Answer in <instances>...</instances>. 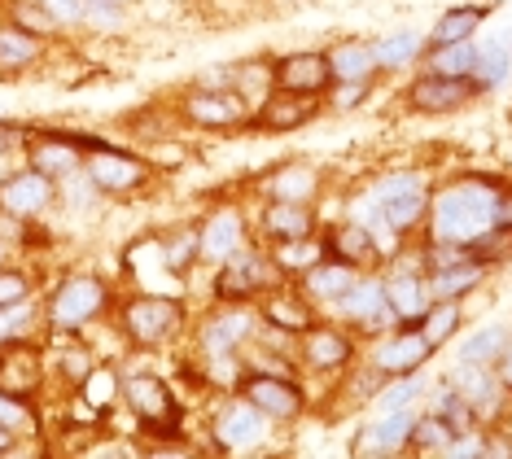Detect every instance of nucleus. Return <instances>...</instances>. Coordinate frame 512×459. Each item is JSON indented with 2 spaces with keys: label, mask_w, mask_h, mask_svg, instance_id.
I'll return each instance as SVG.
<instances>
[{
  "label": "nucleus",
  "mask_w": 512,
  "mask_h": 459,
  "mask_svg": "<svg viewBox=\"0 0 512 459\" xmlns=\"http://www.w3.org/2000/svg\"><path fill=\"white\" fill-rule=\"evenodd\" d=\"M499 197H504V184L482 180V175H464V180L438 188V193L429 197L425 237L451 241V245L469 250L473 241H482L486 232L499 228Z\"/></svg>",
  "instance_id": "f257e3e1"
},
{
  "label": "nucleus",
  "mask_w": 512,
  "mask_h": 459,
  "mask_svg": "<svg viewBox=\"0 0 512 459\" xmlns=\"http://www.w3.org/2000/svg\"><path fill=\"white\" fill-rule=\"evenodd\" d=\"M429 197L434 193H429L425 175L394 171L368 193L364 223L377 232V241H381V232H390V237H412V232L425 223V215H429Z\"/></svg>",
  "instance_id": "f03ea898"
},
{
  "label": "nucleus",
  "mask_w": 512,
  "mask_h": 459,
  "mask_svg": "<svg viewBox=\"0 0 512 459\" xmlns=\"http://www.w3.org/2000/svg\"><path fill=\"white\" fill-rule=\"evenodd\" d=\"M110 306V285L92 272H75L57 280L49 302H44V324L53 337H79L92 320H101Z\"/></svg>",
  "instance_id": "7ed1b4c3"
},
{
  "label": "nucleus",
  "mask_w": 512,
  "mask_h": 459,
  "mask_svg": "<svg viewBox=\"0 0 512 459\" xmlns=\"http://www.w3.org/2000/svg\"><path fill=\"white\" fill-rule=\"evenodd\" d=\"M184 328V302L171 293H132L119 306V333L141 350L167 346Z\"/></svg>",
  "instance_id": "20e7f679"
},
{
  "label": "nucleus",
  "mask_w": 512,
  "mask_h": 459,
  "mask_svg": "<svg viewBox=\"0 0 512 459\" xmlns=\"http://www.w3.org/2000/svg\"><path fill=\"white\" fill-rule=\"evenodd\" d=\"M119 398L141 420V433H149V438H180V398L171 394V385L162 376L154 372L123 376Z\"/></svg>",
  "instance_id": "39448f33"
},
{
  "label": "nucleus",
  "mask_w": 512,
  "mask_h": 459,
  "mask_svg": "<svg viewBox=\"0 0 512 459\" xmlns=\"http://www.w3.org/2000/svg\"><path fill=\"white\" fill-rule=\"evenodd\" d=\"M276 285H285V272L276 267V258L263 254V250H254V245H241L237 254L219 263L215 298L219 302H250V298L272 293Z\"/></svg>",
  "instance_id": "423d86ee"
},
{
  "label": "nucleus",
  "mask_w": 512,
  "mask_h": 459,
  "mask_svg": "<svg viewBox=\"0 0 512 459\" xmlns=\"http://www.w3.org/2000/svg\"><path fill=\"white\" fill-rule=\"evenodd\" d=\"M84 175L97 184L101 197H127V193H141L154 167L145 158H136V153L106 145V149L84 153Z\"/></svg>",
  "instance_id": "0eeeda50"
},
{
  "label": "nucleus",
  "mask_w": 512,
  "mask_h": 459,
  "mask_svg": "<svg viewBox=\"0 0 512 459\" xmlns=\"http://www.w3.org/2000/svg\"><path fill=\"white\" fill-rule=\"evenodd\" d=\"M333 306H337V320L355 324L359 333H368V337H381V333H390V328H399V315L390 311V298H386V280L359 276Z\"/></svg>",
  "instance_id": "6e6552de"
},
{
  "label": "nucleus",
  "mask_w": 512,
  "mask_h": 459,
  "mask_svg": "<svg viewBox=\"0 0 512 459\" xmlns=\"http://www.w3.org/2000/svg\"><path fill=\"white\" fill-rule=\"evenodd\" d=\"M477 97L469 75H438V70H425L407 84V110L412 114H429V119H442V114H460L464 105Z\"/></svg>",
  "instance_id": "1a4fd4ad"
},
{
  "label": "nucleus",
  "mask_w": 512,
  "mask_h": 459,
  "mask_svg": "<svg viewBox=\"0 0 512 459\" xmlns=\"http://www.w3.org/2000/svg\"><path fill=\"white\" fill-rule=\"evenodd\" d=\"M259 337V320L246 311V302H219L215 315H206L197 328V350L202 355H241Z\"/></svg>",
  "instance_id": "9d476101"
},
{
  "label": "nucleus",
  "mask_w": 512,
  "mask_h": 459,
  "mask_svg": "<svg viewBox=\"0 0 512 459\" xmlns=\"http://www.w3.org/2000/svg\"><path fill=\"white\" fill-rule=\"evenodd\" d=\"M180 114L193 127H206V132H232V127H246L250 119V101L241 97L237 88H197L180 101Z\"/></svg>",
  "instance_id": "9b49d317"
},
{
  "label": "nucleus",
  "mask_w": 512,
  "mask_h": 459,
  "mask_svg": "<svg viewBox=\"0 0 512 459\" xmlns=\"http://www.w3.org/2000/svg\"><path fill=\"white\" fill-rule=\"evenodd\" d=\"M53 202H57V180H49V175L36 171L31 162L0 175V210H5L9 219H18V223L40 219L44 210H53Z\"/></svg>",
  "instance_id": "f8f14e48"
},
{
  "label": "nucleus",
  "mask_w": 512,
  "mask_h": 459,
  "mask_svg": "<svg viewBox=\"0 0 512 459\" xmlns=\"http://www.w3.org/2000/svg\"><path fill=\"white\" fill-rule=\"evenodd\" d=\"M237 394L259 407L267 420H298L302 411H307V394H302V385L294 381V376L250 372V376H241Z\"/></svg>",
  "instance_id": "ddd939ff"
},
{
  "label": "nucleus",
  "mask_w": 512,
  "mask_h": 459,
  "mask_svg": "<svg viewBox=\"0 0 512 459\" xmlns=\"http://www.w3.org/2000/svg\"><path fill=\"white\" fill-rule=\"evenodd\" d=\"M355 337L346 328H333V324H311L307 333H298V359L307 372H351L355 363Z\"/></svg>",
  "instance_id": "4468645a"
},
{
  "label": "nucleus",
  "mask_w": 512,
  "mask_h": 459,
  "mask_svg": "<svg viewBox=\"0 0 512 459\" xmlns=\"http://www.w3.org/2000/svg\"><path fill=\"white\" fill-rule=\"evenodd\" d=\"M0 390L27 403H36V394L44 390V355L31 337L0 341Z\"/></svg>",
  "instance_id": "2eb2a0df"
},
{
  "label": "nucleus",
  "mask_w": 512,
  "mask_h": 459,
  "mask_svg": "<svg viewBox=\"0 0 512 459\" xmlns=\"http://www.w3.org/2000/svg\"><path fill=\"white\" fill-rule=\"evenodd\" d=\"M447 385L469 398L477 420H504L508 416V390L499 385L491 363H460L456 359V368L447 372Z\"/></svg>",
  "instance_id": "dca6fc26"
},
{
  "label": "nucleus",
  "mask_w": 512,
  "mask_h": 459,
  "mask_svg": "<svg viewBox=\"0 0 512 459\" xmlns=\"http://www.w3.org/2000/svg\"><path fill=\"white\" fill-rule=\"evenodd\" d=\"M211 438H215L219 451H254V446L267 438V416L237 394V398H228V403L215 411Z\"/></svg>",
  "instance_id": "f3484780"
},
{
  "label": "nucleus",
  "mask_w": 512,
  "mask_h": 459,
  "mask_svg": "<svg viewBox=\"0 0 512 459\" xmlns=\"http://www.w3.org/2000/svg\"><path fill=\"white\" fill-rule=\"evenodd\" d=\"M272 84L285 92H302V97H324L333 88V66L324 49H302L285 53L272 62Z\"/></svg>",
  "instance_id": "a211bd4d"
},
{
  "label": "nucleus",
  "mask_w": 512,
  "mask_h": 459,
  "mask_svg": "<svg viewBox=\"0 0 512 459\" xmlns=\"http://www.w3.org/2000/svg\"><path fill=\"white\" fill-rule=\"evenodd\" d=\"M250 114H254V127H259V132H298V127H307L311 119H320V97L272 88Z\"/></svg>",
  "instance_id": "6ab92c4d"
},
{
  "label": "nucleus",
  "mask_w": 512,
  "mask_h": 459,
  "mask_svg": "<svg viewBox=\"0 0 512 459\" xmlns=\"http://www.w3.org/2000/svg\"><path fill=\"white\" fill-rule=\"evenodd\" d=\"M324 245V254L329 258H342V263H351V267H372V263H381V241H377V232L368 228L364 219H342V223H329V232L320 237Z\"/></svg>",
  "instance_id": "aec40b11"
},
{
  "label": "nucleus",
  "mask_w": 512,
  "mask_h": 459,
  "mask_svg": "<svg viewBox=\"0 0 512 459\" xmlns=\"http://www.w3.org/2000/svg\"><path fill=\"white\" fill-rule=\"evenodd\" d=\"M197 241H202V263L219 267L224 258L237 254L241 245H250V223L237 206H224L197 228Z\"/></svg>",
  "instance_id": "412c9836"
},
{
  "label": "nucleus",
  "mask_w": 512,
  "mask_h": 459,
  "mask_svg": "<svg viewBox=\"0 0 512 459\" xmlns=\"http://www.w3.org/2000/svg\"><path fill=\"white\" fill-rule=\"evenodd\" d=\"M316 206L311 202H276V197H267L263 210H259V232L263 241L281 245V241H307L316 237Z\"/></svg>",
  "instance_id": "4be33fe9"
},
{
  "label": "nucleus",
  "mask_w": 512,
  "mask_h": 459,
  "mask_svg": "<svg viewBox=\"0 0 512 459\" xmlns=\"http://www.w3.org/2000/svg\"><path fill=\"white\" fill-rule=\"evenodd\" d=\"M429 355H434V346L425 341V333L416 324H399L394 333L377 346V368L386 372V376H407V372H421Z\"/></svg>",
  "instance_id": "5701e85b"
},
{
  "label": "nucleus",
  "mask_w": 512,
  "mask_h": 459,
  "mask_svg": "<svg viewBox=\"0 0 512 459\" xmlns=\"http://www.w3.org/2000/svg\"><path fill=\"white\" fill-rule=\"evenodd\" d=\"M412 407H399V411H381L372 425L359 429L355 438V455H399L407 451V442H412Z\"/></svg>",
  "instance_id": "b1692460"
},
{
  "label": "nucleus",
  "mask_w": 512,
  "mask_h": 459,
  "mask_svg": "<svg viewBox=\"0 0 512 459\" xmlns=\"http://www.w3.org/2000/svg\"><path fill=\"white\" fill-rule=\"evenodd\" d=\"M27 162L36 171H44L49 180L62 184L66 175L84 171V149L71 140V132H40L36 140L27 145Z\"/></svg>",
  "instance_id": "393cba45"
},
{
  "label": "nucleus",
  "mask_w": 512,
  "mask_h": 459,
  "mask_svg": "<svg viewBox=\"0 0 512 459\" xmlns=\"http://www.w3.org/2000/svg\"><path fill=\"white\" fill-rule=\"evenodd\" d=\"M386 280V298H390V311L399 315V324H421V315L429 311V280L425 272H412V267H394Z\"/></svg>",
  "instance_id": "a878e982"
},
{
  "label": "nucleus",
  "mask_w": 512,
  "mask_h": 459,
  "mask_svg": "<svg viewBox=\"0 0 512 459\" xmlns=\"http://www.w3.org/2000/svg\"><path fill=\"white\" fill-rule=\"evenodd\" d=\"M359 276H364L359 267H351V263H342V258H329V254H324L320 263H311L307 272L298 276V285H302V293H307L311 302H337L346 289L355 285Z\"/></svg>",
  "instance_id": "bb28decb"
},
{
  "label": "nucleus",
  "mask_w": 512,
  "mask_h": 459,
  "mask_svg": "<svg viewBox=\"0 0 512 459\" xmlns=\"http://www.w3.org/2000/svg\"><path fill=\"white\" fill-rule=\"evenodd\" d=\"M263 324L272 328V333H289V337L307 333V328L316 324L311 298L307 293H289V289L276 285L272 293H267V302H263Z\"/></svg>",
  "instance_id": "cd10ccee"
},
{
  "label": "nucleus",
  "mask_w": 512,
  "mask_h": 459,
  "mask_svg": "<svg viewBox=\"0 0 512 459\" xmlns=\"http://www.w3.org/2000/svg\"><path fill=\"white\" fill-rule=\"evenodd\" d=\"M508 75H512V35L504 31L495 40L477 44V62L469 70V79L477 92H495L499 84H508Z\"/></svg>",
  "instance_id": "c85d7f7f"
},
{
  "label": "nucleus",
  "mask_w": 512,
  "mask_h": 459,
  "mask_svg": "<svg viewBox=\"0 0 512 459\" xmlns=\"http://www.w3.org/2000/svg\"><path fill=\"white\" fill-rule=\"evenodd\" d=\"M486 14H491V5H456V9H447V14L434 22V31L425 35V53L447 49V44H460V40H473L477 27L486 22Z\"/></svg>",
  "instance_id": "c756f323"
},
{
  "label": "nucleus",
  "mask_w": 512,
  "mask_h": 459,
  "mask_svg": "<svg viewBox=\"0 0 512 459\" xmlns=\"http://www.w3.org/2000/svg\"><path fill=\"white\" fill-rule=\"evenodd\" d=\"M44 40L22 31L18 22H0V75H22V70L40 66Z\"/></svg>",
  "instance_id": "7c9ffc66"
},
{
  "label": "nucleus",
  "mask_w": 512,
  "mask_h": 459,
  "mask_svg": "<svg viewBox=\"0 0 512 459\" xmlns=\"http://www.w3.org/2000/svg\"><path fill=\"white\" fill-rule=\"evenodd\" d=\"M267 197H276V202H311V206H316L320 171L316 167H302V162H289V167L267 175Z\"/></svg>",
  "instance_id": "2f4dec72"
},
{
  "label": "nucleus",
  "mask_w": 512,
  "mask_h": 459,
  "mask_svg": "<svg viewBox=\"0 0 512 459\" xmlns=\"http://www.w3.org/2000/svg\"><path fill=\"white\" fill-rule=\"evenodd\" d=\"M429 298H464V293H473L477 285L486 280V267L477 263V258H464V263H451L442 267V272H429Z\"/></svg>",
  "instance_id": "473e14b6"
},
{
  "label": "nucleus",
  "mask_w": 512,
  "mask_h": 459,
  "mask_svg": "<svg viewBox=\"0 0 512 459\" xmlns=\"http://www.w3.org/2000/svg\"><path fill=\"white\" fill-rule=\"evenodd\" d=\"M460 324H464V306H460V298H438V302H429V311L421 315V333H425V341L434 350H442L451 337L460 333Z\"/></svg>",
  "instance_id": "72a5a7b5"
},
{
  "label": "nucleus",
  "mask_w": 512,
  "mask_h": 459,
  "mask_svg": "<svg viewBox=\"0 0 512 459\" xmlns=\"http://www.w3.org/2000/svg\"><path fill=\"white\" fill-rule=\"evenodd\" d=\"M158 254H162V272H171V276H189V267L202 263V241H197V228H176V232H167L158 245Z\"/></svg>",
  "instance_id": "f704fd0d"
},
{
  "label": "nucleus",
  "mask_w": 512,
  "mask_h": 459,
  "mask_svg": "<svg viewBox=\"0 0 512 459\" xmlns=\"http://www.w3.org/2000/svg\"><path fill=\"white\" fill-rule=\"evenodd\" d=\"M329 66H333V84L337 79H372L377 75V53L364 40H346L329 49Z\"/></svg>",
  "instance_id": "c9c22d12"
},
{
  "label": "nucleus",
  "mask_w": 512,
  "mask_h": 459,
  "mask_svg": "<svg viewBox=\"0 0 512 459\" xmlns=\"http://www.w3.org/2000/svg\"><path fill=\"white\" fill-rule=\"evenodd\" d=\"M372 53H377V70H403V66H412L416 57L425 53V35L394 31V35H386V40L372 44Z\"/></svg>",
  "instance_id": "e433bc0d"
},
{
  "label": "nucleus",
  "mask_w": 512,
  "mask_h": 459,
  "mask_svg": "<svg viewBox=\"0 0 512 459\" xmlns=\"http://www.w3.org/2000/svg\"><path fill=\"white\" fill-rule=\"evenodd\" d=\"M512 341V328L508 324H486V328H477V333H469L460 341V363H495L499 359V350H504Z\"/></svg>",
  "instance_id": "4c0bfd02"
},
{
  "label": "nucleus",
  "mask_w": 512,
  "mask_h": 459,
  "mask_svg": "<svg viewBox=\"0 0 512 459\" xmlns=\"http://www.w3.org/2000/svg\"><path fill=\"white\" fill-rule=\"evenodd\" d=\"M456 438V429L447 425V420L438 416V411H425V416H416L412 425V442H407V451L416 455H442L447 451V442Z\"/></svg>",
  "instance_id": "58836bf2"
},
{
  "label": "nucleus",
  "mask_w": 512,
  "mask_h": 459,
  "mask_svg": "<svg viewBox=\"0 0 512 459\" xmlns=\"http://www.w3.org/2000/svg\"><path fill=\"white\" fill-rule=\"evenodd\" d=\"M272 258H276V267H281L285 276H302L311 263H320V258H324V245H320V237L281 241V245H272Z\"/></svg>",
  "instance_id": "ea45409f"
},
{
  "label": "nucleus",
  "mask_w": 512,
  "mask_h": 459,
  "mask_svg": "<svg viewBox=\"0 0 512 459\" xmlns=\"http://www.w3.org/2000/svg\"><path fill=\"white\" fill-rule=\"evenodd\" d=\"M421 394H425L421 372H407V376H386V385H381V390H377V411H399V407H412Z\"/></svg>",
  "instance_id": "a19ab883"
},
{
  "label": "nucleus",
  "mask_w": 512,
  "mask_h": 459,
  "mask_svg": "<svg viewBox=\"0 0 512 459\" xmlns=\"http://www.w3.org/2000/svg\"><path fill=\"white\" fill-rule=\"evenodd\" d=\"M9 22H18L22 31H31V35H40V40H49V35H57V31H66L62 22H57L49 9L40 5V0H14L9 5Z\"/></svg>",
  "instance_id": "79ce46f5"
},
{
  "label": "nucleus",
  "mask_w": 512,
  "mask_h": 459,
  "mask_svg": "<svg viewBox=\"0 0 512 459\" xmlns=\"http://www.w3.org/2000/svg\"><path fill=\"white\" fill-rule=\"evenodd\" d=\"M0 425L14 429L18 438H40V416H36V407H31L27 398H14V394H5V390H0Z\"/></svg>",
  "instance_id": "37998d69"
},
{
  "label": "nucleus",
  "mask_w": 512,
  "mask_h": 459,
  "mask_svg": "<svg viewBox=\"0 0 512 459\" xmlns=\"http://www.w3.org/2000/svg\"><path fill=\"white\" fill-rule=\"evenodd\" d=\"M425 57H429V70H438V75H469L477 62V44L460 40V44H447V49H434Z\"/></svg>",
  "instance_id": "c03bdc74"
},
{
  "label": "nucleus",
  "mask_w": 512,
  "mask_h": 459,
  "mask_svg": "<svg viewBox=\"0 0 512 459\" xmlns=\"http://www.w3.org/2000/svg\"><path fill=\"white\" fill-rule=\"evenodd\" d=\"M31 298H36V280L22 272V267H5V263H0V311L22 306Z\"/></svg>",
  "instance_id": "a18cd8bd"
},
{
  "label": "nucleus",
  "mask_w": 512,
  "mask_h": 459,
  "mask_svg": "<svg viewBox=\"0 0 512 459\" xmlns=\"http://www.w3.org/2000/svg\"><path fill=\"white\" fill-rule=\"evenodd\" d=\"M92 368H97V355H92L88 346H66L62 355H57V372H62L66 385H75V390L88 381Z\"/></svg>",
  "instance_id": "49530a36"
},
{
  "label": "nucleus",
  "mask_w": 512,
  "mask_h": 459,
  "mask_svg": "<svg viewBox=\"0 0 512 459\" xmlns=\"http://www.w3.org/2000/svg\"><path fill=\"white\" fill-rule=\"evenodd\" d=\"M372 92V79H337V88H329L324 97H329L333 110H355V105H364Z\"/></svg>",
  "instance_id": "de8ad7c7"
},
{
  "label": "nucleus",
  "mask_w": 512,
  "mask_h": 459,
  "mask_svg": "<svg viewBox=\"0 0 512 459\" xmlns=\"http://www.w3.org/2000/svg\"><path fill=\"white\" fill-rule=\"evenodd\" d=\"M62 27H88V0H40Z\"/></svg>",
  "instance_id": "09e8293b"
},
{
  "label": "nucleus",
  "mask_w": 512,
  "mask_h": 459,
  "mask_svg": "<svg viewBox=\"0 0 512 459\" xmlns=\"http://www.w3.org/2000/svg\"><path fill=\"white\" fill-rule=\"evenodd\" d=\"M491 368H495V376H499V385H504V390L512 394V341H508L504 350H499V359L491 363Z\"/></svg>",
  "instance_id": "8fccbe9b"
},
{
  "label": "nucleus",
  "mask_w": 512,
  "mask_h": 459,
  "mask_svg": "<svg viewBox=\"0 0 512 459\" xmlns=\"http://www.w3.org/2000/svg\"><path fill=\"white\" fill-rule=\"evenodd\" d=\"M499 228L512 232V188H504V197H499Z\"/></svg>",
  "instance_id": "3c124183"
},
{
  "label": "nucleus",
  "mask_w": 512,
  "mask_h": 459,
  "mask_svg": "<svg viewBox=\"0 0 512 459\" xmlns=\"http://www.w3.org/2000/svg\"><path fill=\"white\" fill-rule=\"evenodd\" d=\"M14 451H18V433L0 425V455H14Z\"/></svg>",
  "instance_id": "603ef678"
},
{
  "label": "nucleus",
  "mask_w": 512,
  "mask_h": 459,
  "mask_svg": "<svg viewBox=\"0 0 512 459\" xmlns=\"http://www.w3.org/2000/svg\"><path fill=\"white\" fill-rule=\"evenodd\" d=\"M88 5H110V9H127L132 0H88Z\"/></svg>",
  "instance_id": "864d4df0"
},
{
  "label": "nucleus",
  "mask_w": 512,
  "mask_h": 459,
  "mask_svg": "<svg viewBox=\"0 0 512 459\" xmlns=\"http://www.w3.org/2000/svg\"><path fill=\"white\" fill-rule=\"evenodd\" d=\"M0 263H5V237H0Z\"/></svg>",
  "instance_id": "5fc2aeb1"
}]
</instances>
